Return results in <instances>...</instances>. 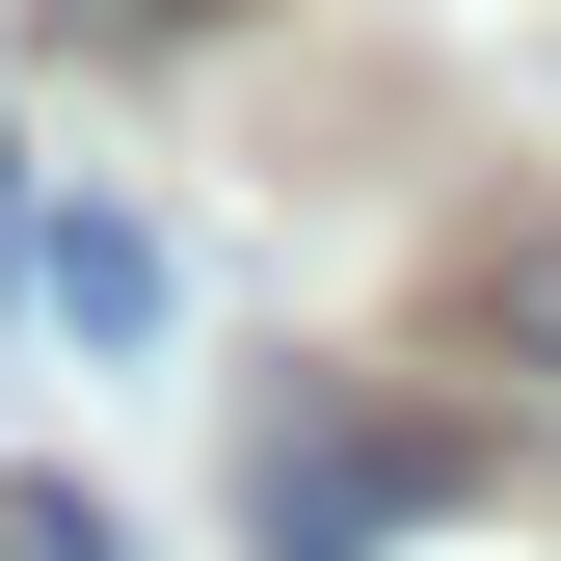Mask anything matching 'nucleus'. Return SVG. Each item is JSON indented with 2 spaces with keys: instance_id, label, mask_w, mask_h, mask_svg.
<instances>
[{
  "instance_id": "f257e3e1",
  "label": "nucleus",
  "mask_w": 561,
  "mask_h": 561,
  "mask_svg": "<svg viewBox=\"0 0 561 561\" xmlns=\"http://www.w3.org/2000/svg\"><path fill=\"white\" fill-rule=\"evenodd\" d=\"M54 321H81V347H161V241L81 215V241H54Z\"/></svg>"
},
{
  "instance_id": "7ed1b4c3",
  "label": "nucleus",
  "mask_w": 561,
  "mask_h": 561,
  "mask_svg": "<svg viewBox=\"0 0 561 561\" xmlns=\"http://www.w3.org/2000/svg\"><path fill=\"white\" fill-rule=\"evenodd\" d=\"M508 347H561V241H508Z\"/></svg>"
},
{
  "instance_id": "f03ea898",
  "label": "nucleus",
  "mask_w": 561,
  "mask_h": 561,
  "mask_svg": "<svg viewBox=\"0 0 561 561\" xmlns=\"http://www.w3.org/2000/svg\"><path fill=\"white\" fill-rule=\"evenodd\" d=\"M0 561H134V535L81 508V481H0Z\"/></svg>"
}]
</instances>
